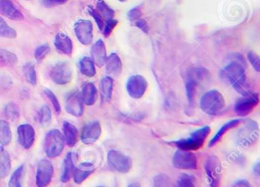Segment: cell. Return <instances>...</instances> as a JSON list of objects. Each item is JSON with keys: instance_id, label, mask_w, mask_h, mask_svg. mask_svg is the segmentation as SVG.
I'll list each match as a JSON object with an SVG mask.
<instances>
[{"instance_id": "obj_29", "label": "cell", "mask_w": 260, "mask_h": 187, "mask_svg": "<svg viewBox=\"0 0 260 187\" xmlns=\"http://www.w3.org/2000/svg\"><path fill=\"white\" fill-rule=\"evenodd\" d=\"M96 11L100 14L103 21H107L109 20L114 19L115 16V11L109 7L103 0H100L97 3Z\"/></svg>"}, {"instance_id": "obj_26", "label": "cell", "mask_w": 260, "mask_h": 187, "mask_svg": "<svg viewBox=\"0 0 260 187\" xmlns=\"http://www.w3.org/2000/svg\"><path fill=\"white\" fill-rule=\"evenodd\" d=\"M114 81L109 76L103 78L100 82V92L101 100L103 102L110 101L113 92Z\"/></svg>"}, {"instance_id": "obj_4", "label": "cell", "mask_w": 260, "mask_h": 187, "mask_svg": "<svg viewBox=\"0 0 260 187\" xmlns=\"http://www.w3.org/2000/svg\"><path fill=\"white\" fill-rule=\"evenodd\" d=\"M64 138L58 129H51L45 135L44 149L47 157L56 158L60 156L64 148Z\"/></svg>"}, {"instance_id": "obj_41", "label": "cell", "mask_w": 260, "mask_h": 187, "mask_svg": "<svg viewBox=\"0 0 260 187\" xmlns=\"http://www.w3.org/2000/svg\"><path fill=\"white\" fill-rule=\"evenodd\" d=\"M247 58L252 66L256 71H260L259 56L255 52L249 51L247 53Z\"/></svg>"}, {"instance_id": "obj_47", "label": "cell", "mask_w": 260, "mask_h": 187, "mask_svg": "<svg viewBox=\"0 0 260 187\" xmlns=\"http://www.w3.org/2000/svg\"><path fill=\"white\" fill-rule=\"evenodd\" d=\"M128 187H142L141 186V184L139 183V182H134V183L130 184V185H128Z\"/></svg>"}, {"instance_id": "obj_36", "label": "cell", "mask_w": 260, "mask_h": 187, "mask_svg": "<svg viewBox=\"0 0 260 187\" xmlns=\"http://www.w3.org/2000/svg\"><path fill=\"white\" fill-rule=\"evenodd\" d=\"M38 119H39V123L42 126H48L51 123L52 117H51V109L48 105H42L39 108V111H38Z\"/></svg>"}, {"instance_id": "obj_45", "label": "cell", "mask_w": 260, "mask_h": 187, "mask_svg": "<svg viewBox=\"0 0 260 187\" xmlns=\"http://www.w3.org/2000/svg\"><path fill=\"white\" fill-rule=\"evenodd\" d=\"M133 23L134 25L136 26L140 30H142L144 33H148L150 28H149L148 24H147L145 20L140 18V19L137 20V21Z\"/></svg>"}, {"instance_id": "obj_27", "label": "cell", "mask_w": 260, "mask_h": 187, "mask_svg": "<svg viewBox=\"0 0 260 187\" xmlns=\"http://www.w3.org/2000/svg\"><path fill=\"white\" fill-rule=\"evenodd\" d=\"M80 72L87 77H94L96 74L95 64L89 56H83L79 62Z\"/></svg>"}, {"instance_id": "obj_40", "label": "cell", "mask_w": 260, "mask_h": 187, "mask_svg": "<svg viewBox=\"0 0 260 187\" xmlns=\"http://www.w3.org/2000/svg\"><path fill=\"white\" fill-rule=\"evenodd\" d=\"M86 10H87L88 13L94 18L100 30H103V28H104L105 21H103V18H101L96 9H93V8L90 7V6H88Z\"/></svg>"}, {"instance_id": "obj_3", "label": "cell", "mask_w": 260, "mask_h": 187, "mask_svg": "<svg viewBox=\"0 0 260 187\" xmlns=\"http://www.w3.org/2000/svg\"><path fill=\"white\" fill-rule=\"evenodd\" d=\"M200 106L208 115H220L225 109V100L217 90H211L202 96Z\"/></svg>"}, {"instance_id": "obj_14", "label": "cell", "mask_w": 260, "mask_h": 187, "mask_svg": "<svg viewBox=\"0 0 260 187\" xmlns=\"http://www.w3.org/2000/svg\"><path fill=\"white\" fill-rule=\"evenodd\" d=\"M101 133L102 128L100 122H90L85 125L82 129L80 139L84 144H94L98 141Z\"/></svg>"}, {"instance_id": "obj_8", "label": "cell", "mask_w": 260, "mask_h": 187, "mask_svg": "<svg viewBox=\"0 0 260 187\" xmlns=\"http://www.w3.org/2000/svg\"><path fill=\"white\" fill-rule=\"evenodd\" d=\"M259 102L258 94L255 92H249L239 98L234 105V111L239 117H246L252 112Z\"/></svg>"}, {"instance_id": "obj_22", "label": "cell", "mask_w": 260, "mask_h": 187, "mask_svg": "<svg viewBox=\"0 0 260 187\" xmlns=\"http://www.w3.org/2000/svg\"><path fill=\"white\" fill-rule=\"evenodd\" d=\"M81 97L83 101L87 106L95 104L98 97V91L96 87L92 82H86L82 88Z\"/></svg>"}, {"instance_id": "obj_34", "label": "cell", "mask_w": 260, "mask_h": 187, "mask_svg": "<svg viewBox=\"0 0 260 187\" xmlns=\"http://www.w3.org/2000/svg\"><path fill=\"white\" fill-rule=\"evenodd\" d=\"M153 186L154 187H176L173 179L166 174L159 173L153 178Z\"/></svg>"}, {"instance_id": "obj_28", "label": "cell", "mask_w": 260, "mask_h": 187, "mask_svg": "<svg viewBox=\"0 0 260 187\" xmlns=\"http://www.w3.org/2000/svg\"><path fill=\"white\" fill-rule=\"evenodd\" d=\"M12 141V131L8 122L0 120V144L7 146Z\"/></svg>"}, {"instance_id": "obj_42", "label": "cell", "mask_w": 260, "mask_h": 187, "mask_svg": "<svg viewBox=\"0 0 260 187\" xmlns=\"http://www.w3.org/2000/svg\"><path fill=\"white\" fill-rule=\"evenodd\" d=\"M118 24V21L115 19L109 20V21L105 22L104 28H103V35L105 38H108L110 36L111 33L113 31L115 27H116L117 24Z\"/></svg>"}, {"instance_id": "obj_17", "label": "cell", "mask_w": 260, "mask_h": 187, "mask_svg": "<svg viewBox=\"0 0 260 187\" xmlns=\"http://www.w3.org/2000/svg\"><path fill=\"white\" fill-rule=\"evenodd\" d=\"M91 56L94 64L97 66L103 67L106 65L107 59V52H106V45L102 40H98L91 48Z\"/></svg>"}, {"instance_id": "obj_5", "label": "cell", "mask_w": 260, "mask_h": 187, "mask_svg": "<svg viewBox=\"0 0 260 187\" xmlns=\"http://www.w3.org/2000/svg\"><path fill=\"white\" fill-rule=\"evenodd\" d=\"M107 161L112 170L121 173H128L133 164L130 157L115 150L109 152Z\"/></svg>"}, {"instance_id": "obj_15", "label": "cell", "mask_w": 260, "mask_h": 187, "mask_svg": "<svg viewBox=\"0 0 260 187\" xmlns=\"http://www.w3.org/2000/svg\"><path fill=\"white\" fill-rule=\"evenodd\" d=\"M18 141L23 148L32 147L36 140V131L31 125L22 124L17 129Z\"/></svg>"}, {"instance_id": "obj_25", "label": "cell", "mask_w": 260, "mask_h": 187, "mask_svg": "<svg viewBox=\"0 0 260 187\" xmlns=\"http://www.w3.org/2000/svg\"><path fill=\"white\" fill-rule=\"evenodd\" d=\"M74 168H75V164L74 162V154L72 152H68L63 159V173H62L60 180L63 182H68L73 176Z\"/></svg>"}, {"instance_id": "obj_30", "label": "cell", "mask_w": 260, "mask_h": 187, "mask_svg": "<svg viewBox=\"0 0 260 187\" xmlns=\"http://www.w3.org/2000/svg\"><path fill=\"white\" fill-rule=\"evenodd\" d=\"M24 77L25 81L31 85H36L37 84V73H36V67L31 62H26L22 67Z\"/></svg>"}, {"instance_id": "obj_46", "label": "cell", "mask_w": 260, "mask_h": 187, "mask_svg": "<svg viewBox=\"0 0 260 187\" xmlns=\"http://www.w3.org/2000/svg\"><path fill=\"white\" fill-rule=\"evenodd\" d=\"M232 187H252V185L246 179H240L234 182Z\"/></svg>"}, {"instance_id": "obj_20", "label": "cell", "mask_w": 260, "mask_h": 187, "mask_svg": "<svg viewBox=\"0 0 260 187\" xmlns=\"http://www.w3.org/2000/svg\"><path fill=\"white\" fill-rule=\"evenodd\" d=\"M95 167L91 163H81L74 168L73 178L76 184H81L95 171Z\"/></svg>"}, {"instance_id": "obj_31", "label": "cell", "mask_w": 260, "mask_h": 187, "mask_svg": "<svg viewBox=\"0 0 260 187\" xmlns=\"http://www.w3.org/2000/svg\"><path fill=\"white\" fill-rule=\"evenodd\" d=\"M25 172V166L22 164L12 174L10 181H9V187H22Z\"/></svg>"}, {"instance_id": "obj_49", "label": "cell", "mask_w": 260, "mask_h": 187, "mask_svg": "<svg viewBox=\"0 0 260 187\" xmlns=\"http://www.w3.org/2000/svg\"><path fill=\"white\" fill-rule=\"evenodd\" d=\"M97 187H106V186H103V185H100V186H97Z\"/></svg>"}, {"instance_id": "obj_24", "label": "cell", "mask_w": 260, "mask_h": 187, "mask_svg": "<svg viewBox=\"0 0 260 187\" xmlns=\"http://www.w3.org/2000/svg\"><path fill=\"white\" fill-rule=\"evenodd\" d=\"M11 158L9 152L0 146V179H5L11 171Z\"/></svg>"}, {"instance_id": "obj_48", "label": "cell", "mask_w": 260, "mask_h": 187, "mask_svg": "<svg viewBox=\"0 0 260 187\" xmlns=\"http://www.w3.org/2000/svg\"><path fill=\"white\" fill-rule=\"evenodd\" d=\"M118 1L121 2V3H124V2L127 1V0H118Z\"/></svg>"}, {"instance_id": "obj_16", "label": "cell", "mask_w": 260, "mask_h": 187, "mask_svg": "<svg viewBox=\"0 0 260 187\" xmlns=\"http://www.w3.org/2000/svg\"><path fill=\"white\" fill-rule=\"evenodd\" d=\"M0 14L13 21H22L25 18L11 0H0Z\"/></svg>"}, {"instance_id": "obj_9", "label": "cell", "mask_w": 260, "mask_h": 187, "mask_svg": "<svg viewBox=\"0 0 260 187\" xmlns=\"http://www.w3.org/2000/svg\"><path fill=\"white\" fill-rule=\"evenodd\" d=\"M54 167L52 163L47 159H42L38 164L36 182L37 187H48L52 180Z\"/></svg>"}, {"instance_id": "obj_7", "label": "cell", "mask_w": 260, "mask_h": 187, "mask_svg": "<svg viewBox=\"0 0 260 187\" xmlns=\"http://www.w3.org/2000/svg\"><path fill=\"white\" fill-rule=\"evenodd\" d=\"M50 77L57 85L69 84L73 79V69L70 62H61L56 64L50 71Z\"/></svg>"}, {"instance_id": "obj_2", "label": "cell", "mask_w": 260, "mask_h": 187, "mask_svg": "<svg viewBox=\"0 0 260 187\" xmlns=\"http://www.w3.org/2000/svg\"><path fill=\"white\" fill-rule=\"evenodd\" d=\"M211 133V128L206 126L193 132L189 137L181 138L177 141L168 142V144L176 146L179 149L186 151H197L202 148L208 137Z\"/></svg>"}, {"instance_id": "obj_12", "label": "cell", "mask_w": 260, "mask_h": 187, "mask_svg": "<svg viewBox=\"0 0 260 187\" xmlns=\"http://www.w3.org/2000/svg\"><path fill=\"white\" fill-rule=\"evenodd\" d=\"M74 31L78 41L83 45H89L93 40V25L89 20L80 19L74 24Z\"/></svg>"}, {"instance_id": "obj_11", "label": "cell", "mask_w": 260, "mask_h": 187, "mask_svg": "<svg viewBox=\"0 0 260 187\" xmlns=\"http://www.w3.org/2000/svg\"><path fill=\"white\" fill-rule=\"evenodd\" d=\"M205 170L209 181L210 187L220 186L221 177V164L216 156H211L205 164Z\"/></svg>"}, {"instance_id": "obj_1", "label": "cell", "mask_w": 260, "mask_h": 187, "mask_svg": "<svg viewBox=\"0 0 260 187\" xmlns=\"http://www.w3.org/2000/svg\"><path fill=\"white\" fill-rule=\"evenodd\" d=\"M246 62L234 60L225 65L220 71V79L226 85H231L237 92L242 95H246L250 92L248 89L246 82Z\"/></svg>"}, {"instance_id": "obj_44", "label": "cell", "mask_w": 260, "mask_h": 187, "mask_svg": "<svg viewBox=\"0 0 260 187\" xmlns=\"http://www.w3.org/2000/svg\"><path fill=\"white\" fill-rule=\"evenodd\" d=\"M68 1V0H42V4L45 7L51 9V8L65 4Z\"/></svg>"}, {"instance_id": "obj_43", "label": "cell", "mask_w": 260, "mask_h": 187, "mask_svg": "<svg viewBox=\"0 0 260 187\" xmlns=\"http://www.w3.org/2000/svg\"><path fill=\"white\" fill-rule=\"evenodd\" d=\"M141 16H142V12L140 6L134 8L127 12V18L131 22H135L137 20L140 19Z\"/></svg>"}, {"instance_id": "obj_23", "label": "cell", "mask_w": 260, "mask_h": 187, "mask_svg": "<svg viewBox=\"0 0 260 187\" xmlns=\"http://www.w3.org/2000/svg\"><path fill=\"white\" fill-rule=\"evenodd\" d=\"M241 119H236V120H231V121L228 122V123L223 125V126L220 127V129H219L218 132L215 134V135L210 140L209 142H208V147H214L215 144L220 142L223 135H225V133H226L228 131L237 127V126H239V125L241 123Z\"/></svg>"}, {"instance_id": "obj_38", "label": "cell", "mask_w": 260, "mask_h": 187, "mask_svg": "<svg viewBox=\"0 0 260 187\" xmlns=\"http://www.w3.org/2000/svg\"><path fill=\"white\" fill-rule=\"evenodd\" d=\"M50 50H51V48L48 44H42V45L39 46L35 51V57H36V61L38 62H42L48 56Z\"/></svg>"}, {"instance_id": "obj_13", "label": "cell", "mask_w": 260, "mask_h": 187, "mask_svg": "<svg viewBox=\"0 0 260 187\" xmlns=\"http://www.w3.org/2000/svg\"><path fill=\"white\" fill-rule=\"evenodd\" d=\"M67 113L75 117H81L84 113L83 99L78 91H73L67 96L65 102Z\"/></svg>"}, {"instance_id": "obj_35", "label": "cell", "mask_w": 260, "mask_h": 187, "mask_svg": "<svg viewBox=\"0 0 260 187\" xmlns=\"http://www.w3.org/2000/svg\"><path fill=\"white\" fill-rule=\"evenodd\" d=\"M0 36L8 39H14L17 36L16 30L10 27L2 17H0Z\"/></svg>"}, {"instance_id": "obj_21", "label": "cell", "mask_w": 260, "mask_h": 187, "mask_svg": "<svg viewBox=\"0 0 260 187\" xmlns=\"http://www.w3.org/2000/svg\"><path fill=\"white\" fill-rule=\"evenodd\" d=\"M63 136L65 142L69 147H74L78 141V129L72 123L64 121L63 124Z\"/></svg>"}, {"instance_id": "obj_39", "label": "cell", "mask_w": 260, "mask_h": 187, "mask_svg": "<svg viewBox=\"0 0 260 187\" xmlns=\"http://www.w3.org/2000/svg\"><path fill=\"white\" fill-rule=\"evenodd\" d=\"M44 92H45V95L47 96L48 99H49L50 101L52 103L53 107H54V111H55L56 114L59 115L61 112V107H60V103H59L58 99L56 97L55 94H54L52 91H51L50 89H48V88H45L44 90Z\"/></svg>"}, {"instance_id": "obj_33", "label": "cell", "mask_w": 260, "mask_h": 187, "mask_svg": "<svg viewBox=\"0 0 260 187\" xmlns=\"http://www.w3.org/2000/svg\"><path fill=\"white\" fill-rule=\"evenodd\" d=\"M4 115L11 121H16L20 117V109L19 106L13 102L7 103L4 108Z\"/></svg>"}, {"instance_id": "obj_6", "label": "cell", "mask_w": 260, "mask_h": 187, "mask_svg": "<svg viewBox=\"0 0 260 187\" xmlns=\"http://www.w3.org/2000/svg\"><path fill=\"white\" fill-rule=\"evenodd\" d=\"M173 164L179 170H196L197 158L191 151L178 149L173 157Z\"/></svg>"}, {"instance_id": "obj_10", "label": "cell", "mask_w": 260, "mask_h": 187, "mask_svg": "<svg viewBox=\"0 0 260 187\" xmlns=\"http://www.w3.org/2000/svg\"><path fill=\"white\" fill-rule=\"evenodd\" d=\"M148 88V82L144 76L140 74L131 76L126 83V89L134 99H140L144 95Z\"/></svg>"}, {"instance_id": "obj_19", "label": "cell", "mask_w": 260, "mask_h": 187, "mask_svg": "<svg viewBox=\"0 0 260 187\" xmlns=\"http://www.w3.org/2000/svg\"><path fill=\"white\" fill-rule=\"evenodd\" d=\"M54 44L55 48L60 53H63L67 56L72 55L74 45L71 38L66 33L58 32L54 38Z\"/></svg>"}, {"instance_id": "obj_37", "label": "cell", "mask_w": 260, "mask_h": 187, "mask_svg": "<svg viewBox=\"0 0 260 187\" xmlns=\"http://www.w3.org/2000/svg\"><path fill=\"white\" fill-rule=\"evenodd\" d=\"M177 187H196V179L192 176L182 173L178 179Z\"/></svg>"}, {"instance_id": "obj_18", "label": "cell", "mask_w": 260, "mask_h": 187, "mask_svg": "<svg viewBox=\"0 0 260 187\" xmlns=\"http://www.w3.org/2000/svg\"><path fill=\"white\" fill-rule=\"evenodd\" d=\"M106 72L109 77L118 78L122 71V62L121 58L115 53H111L106 62Z\"/></svg>"}, {"instance_id": "obj_32", "label": "cell", "mask_w": 260, "mask_h": 187, "mask_svg": "<svg viewBox=\"0 0 260 187\" xmlns=\"http://www.w3.org/2000/svg\"><path fill=\"white\" fill-rule=\"evenodd\" d=\"M18 62V57L14 53L5 49L0 48V64L4 65H15Z\"/></svg>"}]
</instances>
